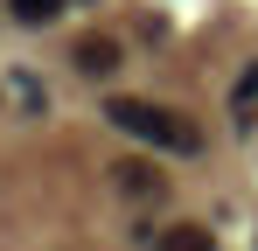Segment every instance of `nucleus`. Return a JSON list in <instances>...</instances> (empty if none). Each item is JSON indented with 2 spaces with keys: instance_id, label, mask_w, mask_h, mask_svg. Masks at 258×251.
<instances>
[{
  "instance_id": "nucleus-1",
  "label": "nucleus",
  "mask_w": 258,
  "mask_h": 251,
  "mask_svg": "<svg viewBox=\"0 0 258 251\" xmlns=\"http://www.w3.org/2000/svg\"><path fill=\"white\" fill-rule=\"evenodd\" d=\"M105 119L119 126V133H133V140H147V147H168V154H196V147H203V133L181 119V112L147 105V98H112Z\"/></svg>"
},
{
  "instance_id": "nucleus-2",
  "label": "nucleus",
  "mask_w": 258,
  "mask_h": 251,
  "mask_svg": "<svg viewBox=\"0 0 258 251\" xmlns=\"http://www.w3.org/2000/svg\"><path fill=\"white\" fill-rule=\"evenodd\" d=\"M70 63H77L84 77H112V70H119V42H112V35H77Z\"/></svg>"
},
{
  "instance_id": "nucleus-3",
  "label": "nucleus",
  "mask_w": 258,
  "mask_h": 251,
  "mask_svg": "<svg viewBox=\"0 0 258 251\" xmlns=\"http://www.w3.org/2000/svg\"><path fill=\"white\" fill-rule=\"evenodd\" d=\"M154 251H216V237L203 223H168V230H154Z\"/></svg>"
},
{
  "instance_id": "nucleus-4",
  "label": "nucleus",
  "mask_w": 258,
  "mask_h": 251,
  "mask_svg": "<svg viewBox=\"0 0 258 251\" xmlns=\"http://www.w3.org/2000/svg\"><path fill=\"white\" fill-rule=\"evenodd\" d=\"M112 174H119V189H126V196H154V203L168 196V181H161L147 161H126V167H112Z\"/></svg>"
},
{
  "instance_id": "nucleus-5",
  "label": "nucleus",
  "mask_w": 258,
  "mask_h": 251,
  "mask_svg": "<svg viewBox=\"0 0 258 251\" xmlns=\"http://www.w3.org/2000/svg\"><path fill=\"white\" fill-rule=\"evenodd\" d=\"M7 7H14V21H28V28H42V21L63 14V0H7Z\"/></svg>"
},
{
  "instance_id": "nucleus-6",
  "label": "nucleus",
  "mask_w": 258,
  "mask_h": 251,
  "mask_svg": "<svg viewBox=\"0 0 258 251\" xmlns=\"http://www.w3.org/2000/svg\"><path fill=\"white\" fill-rule=\"evenodd\" d=\"M230 105H237V112H258V63L244 70V77H237V91H230Z\"/></svg>"
}]
</instances>
